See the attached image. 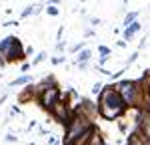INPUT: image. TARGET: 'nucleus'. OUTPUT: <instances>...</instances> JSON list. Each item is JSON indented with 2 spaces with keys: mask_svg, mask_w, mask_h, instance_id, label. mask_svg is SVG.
Here are the masks:
<instances>
[{
  "mask_svg": "<svg viewBox=\"0 0 150 145\" xmlns=\"http://www.w3.org/2000/svg\"><path fill=\"white\" fill-rule=\"evenodd\" d=\"M104 145H106V143H104Z\"/></svg>",
  "mask_w": 150,
  "mask_h": 145,
  "instance_id": "393cba45",
  "label": "nucleus"
},
{
  "mask_svg": "<svg viewBox=\"0 0 150 145\" xmlns=\"http://www.w3.org/2000/svg\"><path fill=\"white\" fill-rule=\"evenodd\" d=\"M64 57H54V59H52V65H60V62H64Z\"/></svg>",
  "mask_w": 150,
  "mask_h": 145,
  "instance_id": "aec40b11",
  "label": "nucleus"
},
{
  "mask_svg": "<svg viewBox=\"0 0 150 145\" xmlns=\"http://www.w3.org/2000/svg\"><path fill=\"white\" fill-rule=\"evenodd\" d=\"M70 50H72V52H76V50H84V40H82V42H78V45H74Z\"/></svg>",
  "mask_w": 150,
  "mask_h": 145,
  "instance_id": "a211bd4d",
  "label": "nucleus"
},
{
  "mask_svg": "<svg viewBox=\"0 0 150 145\" xmlns=\"http://www.w3.org/2000/svg\"><path fill=\"white\" fill-rule=\"evenodd\" d=\"M140 28H142V24H140L138 20H136V22H132L130 26H128V28H124V32H122V40H130V38L136 34Z\"/></svg>",
  "mask_w": 150,
  "mask_h": 145,
  "instance_id": "0eeeda50",
  "label": "nucleus"
},
{
  "mask_svg": "<svg viewBox=\"0 0 150 145\" xmlns=\"http://www.w3.org/2000/svg\"><path fill=\"white\" fill-rule=\"evenodd\" d=\"M26 83H30V75H22L18 79H14L10 83V87H18V85H26Z\"/></svg>",
  "mask_w": 150,
  "mask_h": 145,
  "instance_id": "9b49d317",
  "label": "nucleus"
},
{
  "mask_svg": "<svg viewBox=\"0 0 150 145\" xmlns=\"http://www.w3.org/2000/svg\"><path fill=\"white\" fill-rule=\"evenodd\" d=\"M90 24H92V26H98V24H100V18H96V16L90 18Z\"/></svg>",
  "mask_w": 150,
  "mask_h": 145,
  "instance_id": "412c9836",
  "label": "nucleus"
},
{
  "mask_svg": "<svg viewBox=\"0 0 150 145\" xmlns=\"http://www.w3.org/2000/svg\"><path fill=\"white\" fill-rule=\"evenodd\" d=\"M90 57H92V50H90V48H84V50H80V52L76 55V60H74V65L88 62V60H90Z\"/></svg>",
  "mask_w": 150,
  "mask_h": 145,
  "instance_id": "6e6552de",
  "label": "nucleus"
},
{
  "mask_svg": "<svg viewBox=\"0 0 150 145\" xmlns=\"http://www.w3.org/2000/svg\"><path fill=\"white\" fill-rule=\"evenodd\" d=\"M84 36H94V30H90V28H88V30L84 32Z\"/></svg>",
  "mask_w": 150,
  "mask_h": 145,
  "instance_id": "b1692460",
  "label": "nucleus"
},
{
  "mask_svg": "<svg viewBox=\"0 0 150 145\" xmlns=\"http://www.w3.org/2000/svg\"><path fill=\"white\" fill-rule=\"evenodd\" d=\"M24 57H26V48H22V45H20V40H18V38L12 42L10 48H8V50H6V55H4V59L10 60V62H14V60H22Z\"/></svg>",
  "mask_w": 150,
  "mask_h": 145,
  "instance_id": "423d86ee",
  "label": "nucleus"
},
{
  "mask_svg": "<svg viewBox=\"0 0 150 145\" xmlns=\"http://www.w3.org/2000/svg\"><path fill=\"white\" fill-rule=\"evenodd\" d=\"M44 59H46V52L42 50V52H38V55H36V59L32 60V65H38V62H42Z\"/></svg>",
  "mask_w": 150,
  "mask_h": 145,
  "instance_id": "2eb2a0df",
  "label": "nucleus"
},
{
  "mask_svg": "<svg viewBox=\"0 0 150 145\" xmlns=\"http://www.w3.org/2000/svg\"><path fill=\"white\" fill-rule=\"evenodd\" d=\"M44 10H46L48 16H58V14H60V8H58V6H46Z\"/></svg>",
  "mask_w": 150,
  "mask_h": 145,
  "instance_id": "ddd939ff",
  "label": "nucleus"
},
{
  "mask_svg": "<svg viewBox=\"0 0 150 145\" xmlns=\"http://www.w3.org/2000/svg\"><path fill=\"white\" fill-rule=\"evenodd\" d=\"M16 38H18V36H12V34H10V36H6V38L0 42V55H2V57L6 55V50L10 48V45L14 42V40H16Z\"/></svg>",
  "mask_w": 150,
  "mask_h": 145,
  "instance_id": "1a4fd4ad",
  "label": "nucleus"
},
{
  "mask_svg": "<svg viewBox=\"0 0 150 145\" xmlns=\"http://www.w3.org/2000/svg\"><path fill=\"white\" fill-rule=\"evenodd\" d=\"M140 16V12L136 10V12H128L126 16H124V20H122V28H128L132 22H136V18Z\"/></svg>",
  "mask_w": 150,
  "mask_h": 145,
  "instance_id": "9d476101",
  "label": "nucleus"
},
{
  "mask_svg": "<svg viewBox=\"0 0 150 145\" xmlns=\"http://www.w3.org/2000/svg\"><path fill=\"white\" fill-rule=\"evenodd\" d=\"M128 105L124 103L122 95L118 93L116 85H106L102 89V93L98 97V111L104 119L108 121H116L118 117H122L126 113Z\"/></svg>",
  "mask_w": 150,
  "mask_h": 145,
  "instance_id": "f257e3e1",
  "label": "nucleus"
},
{
  "mask_svg": "<svg viewBox=\"0 0 150 145\" xmlns=\"http://www.w3.org/2000/svg\"><path fill=\"white\" fill-rule=\"evenodd\" d=\"M34 12H38V6H26V8L22 10V14H20V16H22V18H26V16L34 14Z\"/></svg>",
  "mask_w": 150,
  "mask_h": 145,
  "instance_id": "f8f14e48",
  "label": "nucleus"
},
{
  "mask_svg": "<svg viewBox=\"0 0 150 145\" xmlns=\"http://www.w3.org/2000/svg\"><path fill=\"white\" fill-rule=\"evenodd\" d=\"M116 89H118V93L122 95V99H124V103H126L128 107L142 109L144 89H142L140 81H120V83L116 85Z\"/></svg>",
  "mask_w": 150,
  "mask_h": 145,
  "instance_id": "f03ea898",
  "label": "nucleus"
},
{
  "mask_svg": "<svg viewBox=\"0 0 150 145\" xmlns=\"http://www.w3.org/2000/svg\"><path fill=\"white\" fill-rule=\"evenodd\" d=\"M66 48V42H58L56 45V50H64Z\"/></svg>",
  "mask_w": 150,
  "mask_h": 145,
  "instance_id": "5701e85b",
  "label": "nucleus"
},
{
  "mask_svg": "<svg viewBox=\"0 0 150 145\" xmlns=\"http://www.w3.org/2000/svg\"><path fill=\"white\" fill-rule=\"evenodd\" d=\"M52 115H54V119H58L60 123H64V125H68L70 123V119H72V111H70V107H68V103L66 101H58L56 105L52 107V111H50Z\"/></svg>",
  "mask_w": 150,
  "mask_h": 145,
  "instance_id": "39448f33",
  "label": "nucleus"
},
{
  "mask_svg": "<svg viewBox=\"0 0 150 145\" xmlns=\"http://www.w3.org/2000/svg\"><path fill=\"white\" fill-rule=\"evenodd\" d=\"M146 145H148V143H146Z\"/></svg>",
  "mask_w": 150,
  "mask_h": 145,
  "instance_id": "a878e982",
  "label": "nucleus"
},
{
  "mask_svg": "<svg viewBox=\"0 0 150 145\" xmlns=\"http://www.w3.org/2000/svg\"><path fill=\"white\" fill-rule=\"evenodd\" d=\"M90 117L84 113V111H76L74 115H72V119H70V123L66 125V135H64V143L70 145L74 139H78L84 131H88L90 127H92V123H90Z\"/></svg>",
  "mask_w": 150,
  "mask_h": 145,
  "instance_id": "7ed1b4c3",
  "label": "nucleus"
},
{
  "mask_svg": "<svg viewBox=\"0 0 150 145\" xmlns=\"http://www.w3.org/2000/svg\"><path fill=\"white\" fill-rule=\"evenodd\" d=\"M102 89H104V87H102V83H94L92 93H94V95H100V93H102Z\"/></svg>",
  "mask_w": 150,
  "mask_h": 145,
  "instance_id": "f3484780",
  "label": "nucleus"
},
{
  "mask_svg": "<svg viewBox=\"0 0 150 145\" xmlns=\"http://www.w3.org/2000/svg\"><path fill=\"white\" fill-rule=\"evenodd\" d=\"M60 99H62V93H60L58 85H52V87H48V89H44L40 93V105L46 111H52V107L56 105Z\"/></svg>",
  "mask_w": 150,
  "mask_h": 145,
  "instance_id": "20e7f679",
  "label": "nucleus"
},
{
  "mask_svg": "<svg viewBox=\"0 0 150 145\" xmlns=\"http://www.w3.org/2000/svg\"><path fill=\"white\" fill-rule=\"evenodd\" d=\"M4 141H6V143H16V141H18V137H16L14 133H8V135L4 137Z\"/></svg>",
  "mask_w": 150,
  "mask_h": 145,
  "instance_id": "dca6fc26",
  "label": "nucleus"
},
{
  "mask_svg": "<svg viewBox=\"0 0 150 145\" xmlns=\"http://www.w3.org/2000/svg\"><path fill=\"white\" fill-rule=\"evenodd\" d=\"M118 129H120V131L124 133V131H126V129H128V125H126V123H124V121H118Z\"/></svg>",
  "mask_w": 150,
  "mask_h": 145,
  "instance_id": "6ab92c4d",
  "label": "nucleus"
},
{
  "mask_svg": "<svg viewBox=\"0 0 150 145\" xmlns=\"http://www.w3.org/2000/svg\"><path fill=\"white\" fill-rule=\"evenodd\" d=\"M98 52H100V55H104V57H110V55H112L110 47H106V45H100V47H98Z\"/></svg>",
  "mask_w": 150,
  "mask_h": 145,
  "instance_id": "4468645a",
  "label": "nucleus"
},
{
  "mask_svg": "<svg viewBox=\"0 0 150 145\" xmlns=\"http://www.w3.org/2000/svg\"><path fill=\"white\" fill-rule=\"evenodd\" d=\"M110 59V57H104V55H100V60H98V65H100V67H102L104 62H106V60Z\"/></svg>",
  "mask_w": 150,
  "mask_h": 145,
  "instance_id": "4be33fe9",
  "label": "nucleus"
}]
</instances>
